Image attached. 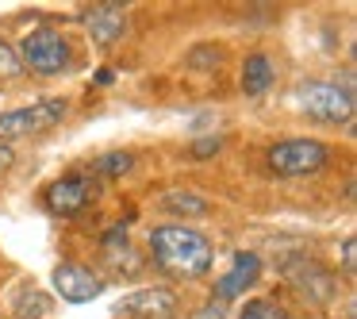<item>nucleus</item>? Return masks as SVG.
I'll return each mask as SVG.
<instances>
[{"label": "nucleus", "instance_id": "obj_1", "mask_svg": "<svg viewBox=\"0 0 357 319\" xmlns=\"http://www.w3.org/2000/svg\"><path fill=\"white\" fill-rule=\"evenodd\" d=\"M150 258L162 273L181 281L204 277L215 262V250H211V239L200 235L196 227L185 223H162L150 231Z\"/></svg>", "mask_w": 357, "mask_h": 319}, {"label": "nucleus", "instance_id": "obj_2", "mask_svg": "<svg viewBox=\"0 0 357 319\" xmlns=\"http://www.w3.org/2000/svg\"><path fill=\"white\" fill-rule=\"evenodd\" d=\"M16 54H20V66L39 73V77H58L73 62V47L58 27H35V31H27Z\"/></svg>", "mask_w": 357, "mask_h": 319}, {"label": "nucleus", "instance_id": "obj_3", "mask_svg": "<svg viewBox=\"0 0 357 319\" xmlns=\"http://www.w3.org/2000/svg\"><path fill=\"white\" fill-rule=\"evenodd\" d=\"M300 108L315 124L342 127L354 119V93L338 81H303L300 85Z\"/></svg>", "mask_w": 357, "mask_h": 319}, {"label": "nucleus", "instance_id": "obj_4", "mask_svg": "<svg viewBox=\"0 0 357 319\" xmlns=\"http://www.w3.org/2000/svg\"><path fill=\"white\" fill-rule=\"evenodd\" d=\"M70 112V104L62 96H47V101H35L27 108H12L0 116V142L12 139H27V135H43L50 127H58Z\"/></svg>", "mask_w": 357, "mask_h": 319}, {"label": "nucleus", "instance_id": "obj_5", "mask_svg": "<svg viewBox=\"0 0 357 319\" xmlns=\"http://www.w3.org/2000/svg\"><path fill=\"white\" fill-rule=\"evenodd\" d=\"M331 158V147L319 139H284L277 147H269V170L280 173V177H307V173H319Z\"/></svg>", "mask_w": 357, "mask_h": 319}, {"label": "nucleus", "instance_id": "obj_6", "mask_svg": "<svg viewBox=\"0 0 357 319\" xmlns=\"http://www.w3.org/2000/svg\"><path fill=\"white\" fill-rule=\"evenodd\" d=\"M43 204H47L50 216H81V212L93 204V181L85 177V173H66V177H58L54 185H47V193H43Z\"/></svg>", "mask_w": 357, "mask_h": 319}, {"label": "nucleus", "instance_id": "obj_7", "mask_svg": "<svg viewBox=\"0 0 357 319\" xmlns=\"http://www.w3.org/2000/svg\"><path fill=\"white\" fill-rule=\"evenodd\" d=\"M50 285H54V292L62 296L66 304H89L104 292V277L93 273L89 265H81V262H62L54 269V277H50Z\"/></svg>", "mask_w": 357, "mask_h": 319}, {"label": "nucleus", "instance_id": "obj_8", "mask_svg": "<svg viewBox=\"0 0 357 319\" xmlns=\"http://www.w3.org/2000/svg\"><path fill=\"white\" fill-rule=\"evenodd\" d=\"M119 316L127 319H173L177 311V292L173 288H139L116 304Z\"/></svg>", "mask_w": 357, "mask_h": 319}, {"label": "nucleus", "instance_id": "obj_9", "mask_svg": "<svg viewBox=\"0 0 357 319\" xmlns=\"http://www.w3.org/2000/svg\"><path fill=\"white\" fill-rule=\"evenodd\" d=\"M288 281H292V288L300 296H307L311 304H331L334 300V277H331L326 265L315 262V258H300V262H292Z\"/></svg>", "mask_w": 357, "mask_h": 319}, {"label": "nucleus", "instance_id": "obj_10", "mask_svg": "<svg viewBox=\"0 0 357 319\" xmlns=\"http://www.w3.org/2000/svg\"><path fill=\"white\" fill-rule=\"evenodd\" d=\"M81 24H85L89 39H93L96 47L108 50L127 35V12L119 8V4H96V8H89L85 16H81Z\"/></svg>", "mask_w": 357, "mask_h": 319}, {"label": "nucleus", "instance_id": "obj_11", "mask_svg": "<svg viewBox=\"0 0 357 319\" xmlns=\"http://www.w3.org/2000/svg\"><path fill=\"white\" fill-rule=\"evenodd\" d=\"M257 277H261V258H257V254H246V250H238V254H234L231 273H223V277L215 281V300L223 304V300H234V296H242Z\"/></svg>", "mask_w": 357, "mask_h": 319}, {"label": "nucleus", "instance_id": "obj_12", "mask_svg": "<svg viewBox=\"0 0 357 319\" xmlns=\"http://www.w3.org/2000/svg\"><path fill=\"white\" fill-rule=\"evenodd\" d=\"M273 81H277V70H273L269 54H246V62H242V93L246 96H265L273 89Z\"/></svg>", "mask_w": 357, "mask_h": 319}, {"label": "nucleus", "instance_id": "obj_13", "mask_svg": "<svg viewBox=\"0 0 357 319\" xmlns=\"http://www.w3.org/2000/svg\"><path fill=\"white\" fill-rule=\"evenodd\" d=\"M158 204H162L165 216H185V219H200L211 212V204L200 193H188V188H169Z\"/></svg>", "mask_w": 357, "mask_h": 319}, {"label": "nucleus", "instance_id": "obj_14", "mask_svg": "<svg viewBox=\"0 0 357 319\" xmlns=\"http://www.w3.org/2000/svg\"><path fill=\"white\" fill-rule=\"evenodd\" d=\"M131 165H135V154H127V150H112V154L96 158L93 170L100 173V177H123V173H131Z\"/></svg>", "mask_w": 357, "mask_h": 319}, {"label": "nucleus", "instance_id": "obj_15", "mask_svg": "<svg viewBox=\"0 0 357 319\" xmlns=\"http://www.w3.org/2000/svg\"><path fill=\"white\" fill-rule=\"evenodd\" d=\"M219 62H223V47H192L188 50V66L192 70H219Z\"/></svg>", "mask_w": 357, "mask_h": 319}, {"label": "nucleus", "instance_id": "obj_16", "mask_svg": "<svg viewBox=\"0 0 357 319\" xmlns=\"http://www.w3.org/2000/svg\"><path fill=\"white\" fill-rule=\"evenodd\" d=\"M238 319H288V311L273 300H246V308H242Z\"/></svg>", "mask_w": 357, "mask_h": 319}, {"label": "nucleus", "instance_id": "obj_17", "mask_svg": "<svg viewBox=\"0 0 357 319\" xmlns=\"http://www.w3.org/2000/svg\"><path fill=\"white\" fill-rule=\"evenodd\" d=\"M20 73H24V66H20L16 47L0 39V81H12V77H20Z\"/></svg>", "mask_w": 357, "mask_h": 319}, {"label": "nucleus", "instance_id": "obj_18", "mask_svg": "<svg viewBox=\"0 0 357 319\" xmlns=\"http://www.w3.org/2000/svg\"><path fill=\"white\" fill-rule=\"evenodd\" d=\"M219 147H223V139H219V135H211V139H200V142H192V158H211Z\"/></svg>", "mask_w": 357, "mask_h": 319}, {"label": "nucleus", "instance_id": "obj_19", "mask_svg": "<svg viewBox=\"0 0 357 319\" xmlns=\"http://www.w3.org/2000/svg\"><path fill=\"white\" fill-rule=\"evenodd\" d=\"M192 319H227V311H223V304H219V300H208Z\"/></svg>", "mask_w": 357, "mask_h": 319}, {"label": "nucleus", "instance_id": "obj_20", "mask_svg": "<svg viewBox=\"0 0 357 319\" xmlns=\"http://www.w3.org/2000/svg\"><path fill=\"white\" fill-rule=\"evenodd\" d=\"M354 246H357L354 239L342 242V265H346V277H354Z\"/></svg>", "mask_w": 357, "mask_h": 319}, {"label": "nucleus", "instance_id": "obj_21", "mask_svg": "<svg viewBox=\"0 0 357 319\" xmlns=\"http://www.w3.org/2000/svg\"><path fill=\"white\" fill-rule=\"evenodd\" d=\"M12 162H16V154H12V147H8V142H0V170H8Z\"/></svg>", "mask_w": 357, "mask_h": 319}]
</instances>
